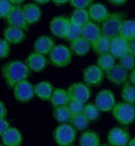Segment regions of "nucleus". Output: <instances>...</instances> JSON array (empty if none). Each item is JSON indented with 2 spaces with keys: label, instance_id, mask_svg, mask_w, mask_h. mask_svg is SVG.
Instances as JSON below:
<instances>
[{
  "label": "nucleus",
  "instance_id": "nucleus-1",
  "mask_svg": "<svg viewBox=\"0 0 135 146\" xmlns=\"http://www.w3.org/2000/svg\"><path fill=\"white\" fill-rule=\"evenodd\" d=\"M30 71L26 63L21 60H10L2 68L3 79L10 88H14L19 82L27 80L30 75Z\"/></svg>",
  "mask_w": 135,
  "mask_h": 146
},
{
  "label": "nucleus",
  "instance_id": "nucleus-2",
  "mask_svg": "<svg viewBox=\"0 0 135 146\" xmlns=\"http://www.w3.org/2000/svg\"><path fill=\"white\" fill-rule=\"evenodd\" d=\"M126 15L123 12L109 13L107 18L101 23V34L110 38L120 36L122 23L125 21Z\"/></svg>",
  "mask_w": 135,
  "mask_h": 146
},
{
  "label": "nucleus",
  "instance_id": "nucleus-3",
  "mask_svg": "<svg viewBox=\"0 0 135 146\" xmlns=\"http://www.w3.org/2000/svg\"><path fill=\"white\" fill-rule=\"evenodd\" d=\"M115 120L121 125H131L135 121V104L126 102L116 103L113 109Z\"/></svg>",
  "mask_w": 135,
  "mask_h": 146
},
{
  "label": "nucleus",
  "instance_id": "nucleus-4",
  "mask_svg": "<svg viewBox=\"0 0 135 146\" xmlns=\"http://www.w3.org/2000/svg\"><path fill=\"white\" fill-rule=\"evenodd\" d=\"M76 129L68 123H60L53 132V139L59 146H70L76 140Z\"/></svg>",
  "mask_w": 135,
  "mask_h": 146
},
{
  "label": "nucleus",
  "instance_id": "nucleus-5",
  "mask_svg": "<svg viewBox=\"0 0 135 146\" xmlns=\"http://www.w3.org/2000/svg\"><path fill=\"white\" fill-rule=\"evenodd\" d=\"M72 51L64 45L55 46L49 55L51 63L57 68H65L72 61Z\"/></svg>",
  "mask_w": 135,
  "mask_h": 146
},
{
  "label": "nucleus",
  "instance_id": "nucleus-6",
  "mask_svg": "<svg viewBox=\"0 0 135 146\" xmlns=\"http://www.w3.org/2000/svg\"><path fill=\"white\" fill-rule=\"evenodd\" d=\"M14 96L16 101L21 103H27L36 96L35 86L27 80L17 84L14 88Z\"/></svg>",
  "mask_w": 135,
  "mask_h": 146
},
{
  "label": "nucleus",
  "instance_id": "nucleus-7",
  "mask_svg": "<svg viewBox=\"0 0 135 146\" xmlns=\"http://www.w3.org/2000/svg\"><path fill=\"white\" fill-rule=\"evenodd\" d=\"M68 94L69 100H74L82 103H86L91 96V90L90 86L83 82L72 84L68 88Z\"/></svg>",
  "mask_w": 135,
  "mask_h": 146
},
{
  "label": "nucleus",
  "instance_id": "nucleus-8",
  "mask_svg": "<svg viewBox=\"0 0 135 146\" xmlns=\"http://www.w3.org/2000/svg\"><path fill=\"white\" fill-rule=\"evenodd\" d=\"M116 103V98L113 92L108 89L101 90L95 96V104L101 111L108 112L113 111Z\"/></svg>",
  "mask_w": 135,
  "mask_h": 146
},
{
  "label": "nucleus",
  "instance_id": "nucleus-9",
  "mask_svg": "<svg viewBox=\"0 0 135 146\" xmlns=\"http://www.w3.org/2000/svg\"><path fill=\"white\" fill-rule=\"evenodd\" d=\"M104 76V71L98 65L88 66L83 71L84 82L92 87H96L101 84Z\"/></svg>",
  "mask_w": 135,
  "mask_h": 146
},
{
  "label": "nucleus",
  "instance_id": "nucleus-10",
  "mask_svg": "<svg viewBox=\"0 0 135 146\" xmlns=\"http://www.w3.org/2000/svg\"><path fill=\"white\" fill-rule=\"evenodd\" d=\"M130 140L129 132L123 127H115L107 133V143L112 146H126Z\"/></svg>",
  "mask_w": 135,
  "mask_h": 146
},
{
  "label": "nucleus",
  "instance_id": "nucleus-11",
  "mask_svg": "<svg viewBox=\"0 0 135 146\" xmlns=\"http://www.w3.org/2000/svg\"><path fill=\"white\" fill-rule=\"evenodd\" d=\"M106 75L107 80L116 86L123 85L128 82V80L129 79L128 71L120 63L115 64L112 68L107 70L106 72Z\"/></svg>",
  "mask_w": 135,
  "mask_h": 146
},
{
  "label": "nucleus",
  "instance_id": "nucleus-12",
  "mask_svg": "<svg viewBox=\"0 0 135 146\" xmlns=\"http://www.w3.org/2000/svg\"><path fill=\"white\" fill-rule=\"evenodd\" d=\"M70 20L63 15L52 18L49 23L51 33L58 38L65 39Z\"/></svg>",
  "mask_w": 135,
  "mask_h": 146
},
{
  "label": "nucleus",
  "instance_id": "nucleus-13",
  "mask_svg": "<svg viewBox=\"0 0 135 146\" xmlns=\"http://www.w3.org/2000/svg\"><path fill=\"white\" fill-rule=\"evenodd\" d=\"M6 21L9 25L19 27L24 31L29 30L30 25L26 22L23 11V7H21V5H14L13 9L6 18Z\"/></svg>",
  "mask_w": 135,
  "mask_h": 146
},
{
  "label": "nucleus",
  "instance_id": "nucleus-14",
  "mask_svg": "<svg viewBox=\"0 0 135 146\" xmlns=\"http://www.w3.org/2000/svg\"><path fill=\"white\" fill-rule=\"evenodd\" d=\"M25 63L31 71H34L36 73H41L45 70L48 62L45 55L34 51L30 55H28L25 59Z\"/></svg>",
  "mask_w": 135,
  "mask_h": 146
},
{
  "label": "nucleus",
  "instance_id": "nucleus-15",
  "mask_svg": "<svg viewBox=\"0 0 135 146\" xmlns=\"http://www.w3.org/2000/svg\"><path fill=\"white\" fill-rule=\"evenodd\" d=\"M3 145L6 146H20L23 142V136L21 131L15 127H9L1 134Z\"/></svg>",
  "mask_w": 135,
  "mask_h": 146
},
{
  "label": "nucleus",
  "instance_id": "nucleus-16",
  "mask_svg": "<svg viewBox=\"0 0 135 146\" xmlns=\"http://www.w3.org/2000/svg\"><path fill=\"white\" fill-rule=\"evenodd\" d=\"M3 38L10 44L17 45L22 43L25 40L26 35L22 29L9 25L3 31Z\"/></svg>",
  "mask_w": 135,
  "mask_h": 146
},
{
  "label": "nucleus",
  "instance_id": "nucleus-17",
  "mask_svg": "<svg viewBox=\"0 0 135 146\" xmlns=\"http://www.w3.org/2000/svg\"><path fill=\"white\" fill-rule=\"evenodd\" d=\"M129 41L121 36H117L112 39L110 53L115 58H120L122 56L128 52Z\"/></svg>",
  "mask_w": 135,
  "mask_h": 146
},
{
  "label": "nucleus",
  "instance_id": "nucleus-18",
  "mask_svg": "<svg viewBox=\"0 0 135 146\" xmlns=\"http://www.w3.org/2000/svg\"><path fill=\"white\" fill-rule=\"evenodd\" d=\"M55 42L49 36H39L33 45L34 51L43 55H50L53 48L55 47Z\"/></svg>",
  "mask_w": 135,
  "mask_h": 146
},
{
  "label": "nucleus",
  "instance_id": "nucleus-19",
  "mask_svg": "<svg viewBox=\"0 0 135 146\" xmlns=\"http://www.w3.org/2000/svg\"><path fill=\"white\" fill-rule=\"evenodd\" d=\"M23 11L26 22L29 25L38 23L42 18V10L36 3H30L23 6Z\"/></svg>",
  "mask_w": 135,
  "mask_h": 146
},
{
  "label": "nucleus",
  "instance_id": "nucleus-20",
  "mask_svg": "<svg viewBox=\"0 0 135 146\" xmlns=\"http://www.w3.org/2000/svg\"><path fill=\"white\" fill-rule=\"evenodd\" d=\"M88 11L90 21H95L96 23H102L109 15L108 10L106 6L100 3L91 4L88 8Z\"/></svg>",
  "mask_w": 135,
  "mask_h": 146
},
{
  "label": "nucleus",
  "instance_id": "nucleus-21",
  "mask_svg": "<svg viewBox=\"0 0 135 146\" xmlns=\"http://www.w3.org/2000/svg\"><path fill=\"white\" fill-rule=\"evenodd\" d=\"M91 44L84 36H81L70 42V49L77 57H85L90 51Z\"/></svg>",
  "mask_w": 135,
  "mask_h": 146
},
{
  "label": "nucleus",
  "instance_id": "nucleus-22",
  "mask_svg": "<svg viewBox=\"0 0 135 146\" xmlns=\"http://www.w3.org/2000/svg\"><path fill=\"white\" fill-rule=\"evenodd\" d=\"M53 91H54V87L52 84L47 80L41 81L35 85L36 96L42 101H45V102L51 101Z\"/></svg>",
  "mask_w": 135,
  "mask_h": 146
},
{
  "label": "nucleus",
  "instance_id": "nucleus-23",
  "mask_svg": "<svg viewBox=\"0 0 135 146\" xmlns=\"http://www.w3.org/2000/svg\"><path fill=\"white\" fill-rule=\"evenodd\" d=\"M101 35V26L95 21H90L83 26V36L92 44Z\"/></svg>",
  "mask_w": 135,
  "mask_h": 146
},
{
  "label": "nucleus",
  "instance_id": "nucleus-24",
  "mask_svg": "<svg viewBox=\"0 0 135 146\" xmlns=\"http://www.w3.org/2000/svg\"><path fill=\"white\" fill-rule=\"evenodd\" d=\"M111 43L112 38L101 34L98 39H96L91 44V48L95 53H96L97 55H101L104 53L110 52Z\"/></svg>",
  "mask_w": 135,
  "mask_h": 146
},
{
  "label": "nucleus",
  "instance_id": "nucleus-25",
  "mask_svg": "<svg viewBox=\"0 0 135 146\" xmlns=\"http://www.w3.org/2000/svg\"><path fill=\"white\" fill-rule=\"evenodd\" d=\"M79 145L81 146H99L101 145L100 135L92 130L84 132L79 139Z\"/></svg>",
  "mask_w": 135,
  "mask_h": 146
},
{
  "label": "nucleus",
  "instance_id": "nucleus-26",
  "mask_svg": "<svg viewBox=\"0 0 135 146\" xmlns=\"http://www.w3.org/2000/svg\"><path fill=\"white\" fill-rule=\"evenodd\" d=\"M52 115L54 119L59 123H67L70 122L72 113L69 111L67 105L65 106H54Z\"/></svg>",
  "mask_w": 135,
  "mask_h": 146
},
{
  "label": "nucleus",
  "instance_id": "nucleus-27",
  "mask_svg": "<svg viewBox=\"0 0 135 146\" xmlns=\"http://www.w3.org/2000/svg\"><path fill=\"white\" fill-rule=\"evenodd\" d=\"M69 20L76 25L84 26L90 21L89 11L86 9H74Z\"/></svg>",
  "mask_w": 135,
  "mask_h": 146
},
{
  "label": "nucleus",
  "instance_id": "nucleus-28",
  "mask_svg": "<svg viewBox=\"0 0 135 146\" xmlns=\"http://www.w3.org/2000/svg\"><path fill=\"white\" fill-rule=\"evenodd\" d=\"M69 101V96L68 94V90L62 88H56L52 96L51 103L52 106H65Z\"/></svg>",
  "mask_w": 135,
  "mask_h": 146
},
{
  "label": "nucleus",
  "instance_id": "nucleus-29",
  "mask_svg": "<svg viewBox=\"0 0 135 146\" xmlns=\"http://www.w3.org/2000/svg\"><path fill=\"white\" fill-rule=\"evenodd\" d=\"M69 123L77 131L81 132V131H85V129L88 128L89 123L90 122L83 112H80V113L72 115Z\"/></svg>",
  "mask_w": 135,
  "mask_h": 146
},
{
  "label": "nucleus",
  "instance_id": "nucleus-30",
  "mask_svg": "<svg viewBox=\"0 0 135 146\" xmlns=\"http://www.w3.org/2000/svg\"><path fill=\"white\" fill-rule=\"evenodd\" d=\"M120 36L132 42L135 40V20H125L122 23Z\"/></svg>",
  "mask_w": 135,
  "mask_h": 146
},
{
  "label": "nucleus",
  "instance_id": "nucleus-31",
  "mask_svg": "<svg viewBox=\"0 0 135 146\" xmlns=\"http://www.w3.org/2000/svg\"><path fill=\"white\" fill-rule=\"evenodd\" d=\"M83 36V26L74 24L73 22L70 21L68 28L65 40L71 42L79 37Z\"/></svg>",
  "mask_w": 135,
  "mask_h": 146
},
{
  "label": "nucleus",
  "instance_id": "nucleus-32",
  "mask_svg": "<svg viewBox=\"0 0 135 146\" xmlns=\"http://www.w3.org/2000/svg\"><path fill=\"white\" fill-rule=\"evenodd\" d=\"M121 96L123 102L135 103V85L131 82L125 83L121 90Z\"/></svg>",
  "mask_w": 135,
  "mask_h": 146
},
{
  "label": "nucleus",
  "instance_id": "nucleus-33",
  "mask_svg": "<svg viewBox=\"0 0 135 146\" xmlns=\"http://www.w3.org/2000/svg\"><path fill=\"white\" fill-rule=\"evenodd\" d=\"M115 58L110 52L104 53L101 55H99V58L97 59V65L104 71L107 72L110 68H112L115 63Z\"/></svg>",
  "mask_w": 135,
  "mask_h": 146
},
{
  "label": "nucleus",
  "instance_id": "nucleus-34",
  "mask_svg": "<svg viewBox=\"0 0 135 146\" xmlns=\"http://www.w3.org/2000/svg\"><path fill=\"white\" fill-rule=\"evenodd\" d=\"M100 110L95 104L88 103L85 106V109L83 113L85 117L89 119L90 122H95L99 119L100 117Z\"/></svg>",
  "mask_w": 135,
  "mask_h": 146
},
{
  "label": "nucleus",
  "instance_id": "nucleus-35",
  "mask_svg": "<svg viewBox=\"0 0 135 146\" xmlns=\"http://www.w3.org/2000/svg\"><path fill=\"white\" fill-rule=\"evenodd\" d=\"M119 63L128 71H132L135 68V57L129 52L119 58Z\"/></svg>",
  "mask_w": 135,
  "mask_h": 146
},
{
  "label": "nucleus",
  "instance_id": "nucleus-36",
  "mask_svg": "<svg viewBox=\"0 0 135 146\" xmlns=\"http://www.w3.org/2000/svg\"><path fill=\"white\" fill-rule=\"evenodd\" d=\"M13 7L14 4L9 0H0V17L6 19Z\"/></svg>",
  "mask_w": 135,
  "mask_h": 146
},
{
  "label": "nucleus",
  "instance_id": "nucleus-37",
  "mask_svg": "<svg viewBox=\"0 0 135 146\" xmlns=\"http://www.w3.org/2000/svg\"><path fill=\"white\" fill-rule=\"evenodd\" d=\"M85 103H82L80 102L74 101V100H69L67 103V106L68 107L69 111H71L72 115L83 112L85 109Z\"/></svg>",
  "mask_w": 135,
  "mask_h": 146
},
{
  "label": "nucleus",
  "instance_id": "nucleus-38",
  "mask_svg": "<svg viewBox=\"0 0 135 146\" xmlns=\"http://www.w3.org/2000/svg\"><path fill=\"white\" fill-rule=\"evenodd\" d=\"M95 0H70V5L74 9H87Z\"/></svg>",
  "mask_w": 135,
  "mask_h": 146
},
{
  "label": "nucleus",
  "instance_id": "nucleus-39",
  "mask_svg": "<svg viewBox=\"0 0 135 146\" xmlns=\"http://www.w3.org/2000/svg\"><path fill=\"white\" fill-rule=\"evenodd\" d=\"M10 53V43L4 38L0 41V58L1 59L6 58Z\"/></svg>",
  "mask_w": 135,
  "mask_h": 146
},
{
  "label": "nucleus",
  "instance_id": "nucleus-40",
  "mask_svg": "<svg viewBox=\"0 0 135 146\" xmlns=\"http://www.w3.org/2000/svg\"><path fill=\"white\" fill-rule=\"evenodd\" d=\"M9 127V122L7 119L0 118V134L3 133Z\"/></svg>",
  "mask_w": 135,
  "mask_h": 146
},
{
  "label": "nucleus",
  "instance_id": "nucleus-41",
  "mask_svg": "<svg viewBox=\"0 0 135 146\" xmlns=\"http://www.w3.org/2000/svg\"><path fill=\"white\" fill-rule=\"evenodd\" d=\"M7 108L3 102H0V118H5L7 117Z\"/></svg>",
  "mask_w": 135,
  "mask_h": 146
},
{
  "label": "nucleus",
  "instance_id": "nucleus-42",
  "mask_svg": "<svg viewBox=\"0 0 135 146\" xmlns=\"http://www.w3.org/2000/svg\"><path fill=\"white\" fill-rule=\"evenodd\" d=\"M108 1L110 3L115 6H122L128 2V0H108Z\"/></svg>",
  "mask_w": 135,
  "mask_h": 146
},
{
  "label": "nucleus",
  "instance_id": "nucleus-43",
  "mask_svg": "<svg viewBox=\"0 0 135 146\" xmlns=\"http://www.w3.org/2000/svg\"><path fill=\"white\" fill-rule=\"evenodd\" d=\"M128 52L132 53L135 57V40L129 42V47H128Z\"/></svg>",
  "mask_w": 135,
  "mask_h": 146
},
{
  "label": "nucleus",
  "instance_id": "nucleus-44",
  "mask_svg": "<svg viewBox=\"0 0 135 146\" xmlns=\"http://www.w3.org/2000/svg\"><path fill=\"white\" fill-rule=\"evenodd\" d=\"M53 2V3L57 6H62L66 4L67 3H69L70 0H52Z\"/></svg>",
  "mask_w": 135,
  "mask_h": 146
},
{
  "label": "nucleus",
  "instance_id": "nucleus-45",
  "mask_svg": "<svg viewBox=\"0 0 135 146\" xmlns=\"http://www.w3.org/2000/svg\"><path fill=\"white\" fill-rule=\"evenodd\" d=\"M129 82H131L135 85V68L131 71V73L129 74Z\"/></svg>",
  "mask_w": 135,
  "mask_h": 146
},
{
  "label": "nucleus",
  "instance_id": "nucleus-46",
  "mask_svg": "<svg viewBox=\"0 0 135 146\" xmlns=\"http://www.w3.org/2000/svg\"><path fill=\"white\" fill-rule=\"evenodd\" d=\"M37 4H41V5H43V4H46L47 3H49L51 0H33Z\"/></svg>",
  "mask_w": 135,
  "mask_h": 146
},
{
  "label": "nucleus",
  "instance_id": "nucleus-47",
  "mask_svg": "<svg viewBox=\"0 0 135 146\" xmlns=\"http://www.w3.org/2000/svg\"><path fill=\"white\" fill-rule=\"evenodd\" d=\"M14 5H20V4H21L24 3V0H9Z\"/></svg>",
  "mask_w": 135,
  "mask_h": 146
},
{
  "label": "nucleus",
  "instance_id": "nucleus-48",
  "mask_svg": "<svg viewBox=\"0 0 135 146\" xmlns=\"http://www.w3.org/2000/svg\"><path fill=\"white\" fill-rule=\"evenodd\" d=\"M128 146H135V137L133 139H130L129 142H128Z\"/></svg>",
  "mask_w": 135,
  "mask_h": 146
}]
</instances>
